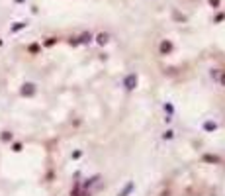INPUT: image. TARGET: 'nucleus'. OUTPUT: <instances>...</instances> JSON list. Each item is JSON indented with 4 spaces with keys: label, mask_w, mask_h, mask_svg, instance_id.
Instances as JSON below:
<instances>
[{
    "label": "nucleus",
    "mask_w": 225,
    "mask_h": 196,
    "mask_svg": "<svg viewBox=\"0 0 225 196\" xmlns=\"http://www.w3.org/2000/svg\"><path fill=\"white\" fill-rule=\"evenodd\" d=\"M137 75L135 73H129V75H125V78H123V88L125 90H135V86H137Z\"/></svg>",
    "instance_id": "1"
},
{
    "label": "nucleus",
    "mask_w": 225,
    "mask_h": 196,
    "mask_svg": "<svg viewBox=\"0 0 225 196\" xmlns=\"http://www.w3.org/2000/svg\"><path fill=\"white\" fill-rule=\"evenodd\" d=\"M172 49H174V45H172L170 41H163L161 43V55H169Z\"/></svg>",
    "instance_id": "2"
},
{
    "label": "nucleus",
    "mask_w": 225,
    "mask_h": 196,
    "mask_svg": "<svg viewBox=\"0 0 225 196\" xmlns=\"http://www.w3.org/2000/svg\"><path fill=\"white\" fill-rule=\"evenodd\" d=\"M33 92H35V84H32V83L24 84V88H22V94H24V96H32Z\"/></svg>",
    "instance_id": "3"
},
{
    "label": "nucleus",
    "mask_w": 225,
    "mask_h": 196,
    "mask_svg": "<svg viewBox=\"0 0 225 196\" xmlns=\"http://www.w3.org/2000/svg\"><path fill=\"white\" fill-rule=\"evenodd\" d=\"M202 159H204L206 163H219V161H221V159L217 157V155H212V153H206V155L202 157Z\"/></svg>",
    "instance_id": "4"
},
{
    "label": "nucleus",
    "mask_w": 225,
    "mask_h": 196,
    "mask_svg": "<svg viewBox=\"0 0 225 196\" xmlns=\"http://www.w3.org/2000/svg\"><path fill=\"white\" fill-rule=\"evenodd\" d=\"M133 188H135V184H133V183H127V184H125V188H123V190H121V192H120L118 196H127L129 192L133 190Z\"/></svg>",
    "instance_id": "5"
},
{
    "label": "nucleus",
    "mask_w": 225,
    "mask_h": 196,
    "mask_svg": "<svg viewBox=\"0 0 225 196\" xmlns=\"http://www.w3.org/2000/svg\"><path fill=\"white\" fill-rule=\"evenodd\" d=\"M204 129H206V132H215L217 124H215V122H204Z\"/></svg>",
    "instance_id": "6"
},
{
    "label": "nucleus",
    "mask_w": 225,
    "mask_h": 196,
    "mask_svg": "<svg viewBox=\"0 0 225 196\" xmlns=\"http://www.w3.org/2000/svg\"><path fill=\"white\" fill-rule=\"evenodd\" d=\"M90 41H92V33H82L78 39V43H90Z\"/></svg>",
    "instance_id": "7"
},
{
    "label": "nucleus",
    "mask_w": 225,
    "mask_h": 196,
    "mask_svg": "<svg viewBox=\"0 0 225 196\" xmlns=\"http://www.w3.org/2000/svg\"><path fill=\"white\" fill-rule=\"evenodd\" d=\"M96 41L100 43V45H104V43H108V33H98Z\"/></svg>",
    "instance_id": "8"
},
{
    "label": "nucleus",
    "mask_w": 225,
    "mask_h": 196,
    "mask_svg": "<svg viewBox=\"0 0 225 196\" xmlns=\"http://www.w3.org/2000/svg\"><path fill=\"white\" fill-rule=\"evenodd\" d=\"M172 137H174V132H172V129H166V132L163 133V139H172Z\"/></svg>",
    "instance_id": "9"
},
{
    "label": "nucleus",
    "mask_w": 225,
    "mask_h": 196,
    "mask_svg": "<svg viewBox=\"0 0 225 196\" xmlns=\"http://www.w3.org/2000/svg\"><path fill=\"white\" fill-rule=\"evenodd\" d=\"M164 110L169 112V114H172V112H174V108H172V104H164Z\"/></svg>",
    "instance_id": "10"
},
{
    "label": "nucleus",
    "mask_w": 225,
    "mask_h": 196,
    "mask_svg": "<svg viewBox=\"0 0 225 196\" xmlns=\"http://www.w3.org/2000/svg\"><path fill=\"white\" fill-rule=\"evenodd\" d=\"M212 78H219V71H217V69L212 71Z\"/></svg>",
    "instance_id": "11"
},
{
    "label": "nucleus",
    "mask_w": 225,
    "mask_h": 196,
    "mask_svg": "<svg viewBox=\"0 0 225 196\" xmlns=\"http://www.w3.org/2000/svg\"><path fill=\"white\" fill-rule=\"evenodd\" d=\"M219 83H221V86H225V71L221 73V77H219Z\"/></svg>",
    "instance_id": "12"
},
{
    "label": "nucleus",
    "mask_w": 225,
    "mask_h": 196,
    "mask_svg": "<svg viewBox=\"0 0 225 196\" xmlns=\"http://www.w3.org/2000/svg\"><path fill=\"white\" fill-rule=\"evenodd\" d=\"M209 4H212V6H215V8H217V6H219V0H209Z\"/></svg>",
    "instance_id": "13"
}]
</instances>
